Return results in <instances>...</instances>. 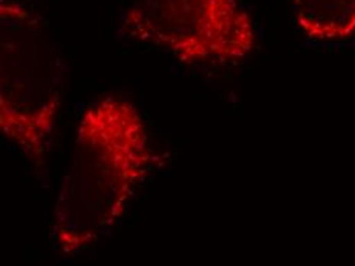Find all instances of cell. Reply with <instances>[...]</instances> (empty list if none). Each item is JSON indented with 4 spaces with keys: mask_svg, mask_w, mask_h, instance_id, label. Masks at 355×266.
Listing matches in <instances>:
<instances>
[{
    "mask_svg": "<svg viewBox=\"0 0 355 266\" xmlns=\"http://www.w3.org/2000/svg\"><path fill=\"white\" fill-rule=\"evenodd\" d=\"M161 162L130 100L106 94L87 105L54 206L51 234L57 249L72 256L97 245Z\"/></svg>",
    "mask_w": 355,
    "mask_h": 266,
    "instance_id": "1",
    "label": "cell"
},
{
    "mask_svg": "<svg viewBox=\"0 0 355 266\" xmlns=\"http://www.w3.org/2000/svg\"><path fill=\"white\" fill-rule=\"evenodd\" d=\"M64 89V58L46 20L0 0V130L37 172L46 168Z\"/></svg>",
    "mask_w": 355,
    "mask_h": 266,
    "instance_id": "2",
    "label": "cell"
},
{
    "mask_svg": "<svg viewBox=\"0 0 355 266\" xmlns=\"http://www.w3.org/2000/svg\"><path fill=\"white\" fill-rule=\"evenodd\" d=\"M120 34L187 66H234L257 48L254 21L239 0H129Z\"/></svg>",
    "mask_w": 355,
    "mask_h": 266,
    "instance_id": "3",
    "label": "cell"
},
{
    "mask_svg": "<svg viewBox=\"0 0 355 266\" xmlns=\"http://www.w3.org/2000/svg\"><path fill=\"white\" fill-rule=\"evenodd\" d=\"M295 25L311 43L355 39V0H293Z\"/></svg>",
    "mask_w": 355,
    "mask_h": 266,
    "instance_id": "4",
    "label": "cell"
}]
</instances>
